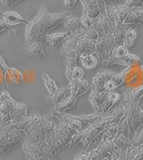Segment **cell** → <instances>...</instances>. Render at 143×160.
<instances>
[{
  "label": "cell",
  "mask_w": 143,
  "mask_h": 160,
  "mask_svg": "<svg viewBox=\"0 0 143 160\" xmlns=\"http://www.w3.org/2000/svg\"><path fill=\"white\" fill-rule=\"evenodd\" d=\"M114 55L115 58H124L125 56L128 55V50L123 45H120L114 51Z\"/></svg>",
  "instance_id": "cell-20"
},
{
  "label": "cell",
  "mask_w": 143,
  "mask_h": 160,
  "mask_svg": "<svg viewBox=\"0 0 143 160\" xmlns=\"http://www.w3.org/2000/svg\"><path fill=\"white\" fill-rule=\"evenodd\" d=\"M122 81L123 80H122L121 77H119V76L114 77L113 78H111L107 83L106 89H107V91H112V90H114L116 88H118L119 86H121Z\"/></svg>",
  "instance_id": "cell-18"
},
{
  "label": "cell",
  "mask_w": 143,
  "mask_h": 160,
  "mask_svg": "<svg viewBox=\"0 0 143 160\" xmlns=\"http://www.w3.org/2000/svg\"><path fill=\"white\" fill-rule=\"evenodd\" d=\"M22 1H25V0H0V2L7 7H12L18 3H21Z\"/></svg>",
  "instance_id": "cell-25"
},
{
  "label": "cell",
  "mask_w": 143,
  "mask_h": 160,
  "mask_svg": "<svg viewBox=\"0 0 143 160\" xmlns=\"http://www.w3.org/2000/svg\"><path fill=\"white\" fill-rule=\"evenodd\" d=\"M72 33L70 32H56L48 34L47 37V43H49L51 46L57 48L60 45H64V42L71 36Z\"/></svg>",
  "instance_id": "cell-9"
},
{
  "label": "cell",
  "mask_w": 143,
  "mask_h": 160,
  "mask_svg": "<svg viewBox=\"0 0 143 160\" xmlns=\"http://www.w3.org/2000/svg\"><path fill=\"white\" fill-rule=\"evenodd\" d=\"M26 54L40 61L47 60V53L45 51V44L39 42H35L29 45L26 49Z\"/></svg>",
  "instance_id": "cell-5"
},
{
  "label": "cell",
  "mask_w": 143,
  "mask_h": 160,
  "mask_svg": "<svg viewBox=\"0 0 143 160\" xmlns=\"http://www.w3.org/2000/svg\"><path fill=\"white\" fill-rule=\"evenodd\" d=\"M16 102L8 92H0V125H7L12 122V112Z\"/></svg>",
  "instance_id": "cell-3"
},
{
  "label": "cell",
  "mask_w": 143,
  "mask_h": 160,
  "mask_svg": "<svg viewBox=\"0 0 143 160\" xmlns=\"http://www.w3.org/2000/svg\"><path fill=\"white\" fill-rule=\"evenodd\" d=\"M74 160H92L91 157H90V153H86L81 156H80L78 158H76Z\"/></svg>",
  "instance_id": "cell-30"
},
{
  "label": "cell",
  "mask_w": 143,
  "mask_h": 160,
  "mask_svg": "<svg viewBox=\"0 0 143 160\" xmlns=\"http://www.w3.org/2000/svg\"><path fill=\"white\" fill-rule=\"evenodd\" d=\"M134 14H135L138 18L140 19V21L143 24V8H130Z\"/></svg>",
  "instance_id": "cell-23"
},
{
  "label": "cell",
  "mask_w": 143,
  "mask_h": 160,
  "mask_svg": "<svg viewBox=\"0 0 143 160\" xmlns=\"http://www.w3.org/2000/svg\"><path fill=\"white\" fill-rule=\"evenodd\" d=\"M72 135L64 129L59 123L56 125L54 130L45 137V142L53 151L54 155H57L68 144H70Z\"/></svg>",
  "instance_id": "cell-2"
},
{
  "label": "cell",
  "mask_w": 143,
  "mask_h": 160,
  "mask_svg": "<svg viewBox=\"0 0 143 160\" xmlns=\"http://www.w3.org/2000/svg\"><path fill=\"white\" fill-rule=\"evenodd\" d=\"M28 115L27 105L22 102H16L12 112V122H19Z\"/></svg>",
  "instance_id": "cell-10"
},
{
  "label": "cell",
  "mask_w": 143,
  "mask_h": 160,
  "mask_svg": "<svg viewBox=\"0 0 143 160\" xmlns=\"http://www.w3.org/2000/svg\"><path fill=\"white\" fill-rule=\"evenodd\" d=\"M124 6L129 8H141L143 6V0H126Z\"/></svg>",
  "instance_id": "cell-21"
},
{
  "label": "cell",
  "mask_w": 143,
  "mask_h": 160,
  "mask_svg": "<svg viewBox=\"0 0 143 160\" xmlns=\"http://www.w3.org/2000/svg\"><path fill=\"white\" fill-rule=\"evenodd\" d=\"M10 30H11L10 29V26H8L4 21L0 20V34L5 32H8Z\"/></svg>",
  "instance_id": "cell-28"
},
{
  "label": "cell",
  "mask_w": 143,
  "mask_h": 160,
  "mask_svg": "<svg viewBox=\"0 0 143 160\" xmlns=\"http://www.w3.org/2000/svg\"><path fill=\"white\" fill-rule=\"evenodd\" d=\"M21 145H22V151L29 160H48L46 157L33 144L23 140Z\"/></svg>",
  "instance_id": "cell-6"
},
{
  "label": "cell",
  "mask_w": 143,
  "mask_h": 160,
  "mask_svg": "<svg viewBox=\"0 0 143 160\" xmlns=\"http://www.w3.org/2000/svg\"><path fill=\"white\" fill-rule=\"evenodd\" d=\"M8 66L6 63L5 58L0 55V81L3 83L7 80V72L8 69Z\"/></svg>",
  "instance_id": "cell-19"
},
{
  "label": "cell",
  "mask_w": 143,
  "mask_h": 160,
  "mask_svg": "<svg viewBox=\"0 0 143 160\" xmlns=\"http://www.w3.org/2000/svg\"><path fill=\"white\" fill-rule=\"evenodd\" d=\"M81 26L84 28L90 27V26H93V19L88 15H83L81 18Z\"/></svg>",
  "instance_id": "cell-22"
},
{
  "label": "cell",
  "mask_w": 143,
  "mask_h": 160,
  "mask_svg": "<svg viewBox=\"0 0 143 160\" xmlns=\"http://www.w3.org/2000/svg\"><path fill=\"white\" fill-rule=\"evenodd\" d=\"M124 36L129 37V38H131L132 40H135L137 38V32L134 29H128L125 32Z\"/></svg>",
  "instance_id": "cell-27"
},
{
  "label": "cell",
  "mask_w": 143,
  "mask_h": 160,
  "mask_svg": "<svg viewBox=\"0 0 143 160\" xmlns=\"http://www.w3.org/2000/svg\"><path fill=\"white\" fill-rule=\"evenodd\" d=\"M42 79L43 83H44V86L46 89L48 90V92L49 93V95H53L57 89V86L56 81L53 79L48 73L44 72L42 74Z\"/></svg>",
  "instance_id": "cell-14"
},
{
  "label": "cell",
  "mask_w": 143,
  "mask_h": 160,
  "mask_svg": "<svg viewBox=\"0 0 143 160\" xmlns=\"http://www.w3.org/2000/svg\"><path fill=\"white\" fill-rule=\"evenodd\" d=\"M122 24L125 25V26H131V25H140V24H142V23L140 21V19L138 18V16L131 10V12L129 13L126 19L123 21Z\"/></svg>",
  "instance_id": "cell-17"
},
{
  "label": "cell",
  "mask_w": 143,
  "mask_h": 160,
  "mask_svg": "<svg viewBox=\"0 0 143 160\" xmlns=\"http://www.w3.org/2000/svg\"><path fill=\"white\" fill-rule=\"evenodd\" d=\"M3 17V21L7 23L8 26H15V25H19V24H25L27 25L29 22L27 20H25L21 15H19L18 13L11 11V12H6L2 15Z\"/></svg>",
  "instance_id": "cell-7"
},
{
  "label": "cell",
  "mask_w": 143,
  "mask_h": 160,
  "mask_svg": "<svg viewBox=\"0 0 143 160\" xmlns=\"http://www.w3.org/2000/svg\"><path fill=\"white\" fill-rule=\"evenodd\" d=\"M79 0H64V5L65 7L69 9H72L75 8V6L77 5Z\"/></svg>",
  "instance_id": "cell-26"
},
{
  "label": "cell",
  "mask_w": 143,
  "mask_h": 160,
  "mask_svg": "<svg viewBox=\"0 0 143 160\" xmlns=\"http://www.w3.org/2000/svg\"><path fill=\"white\" fill-rule=\"evenodd\" d=\"M66 76L68 78V79L70 80H81L82 79L83 76H84V71L82 69V68L81 67H74L69 73H66Z\"/></svg>",
  "instance_id": "cell-15"
},
{
  "label": "cell",
  "mask_w": 143,
  "mask_h": 160,
  "mask_svg": "<svg viewBox=\"0 0 143 160\" xmlns=\"http://www.w3.org/2000/svg\"><path fill=\"white\" fill-rule=\"evenodd\" d=\"M25 138V133L20 131H14L10 137L0 147V157H4L9 152L13 151L14 148L22 144Z\"/></svg>",
  "instance_id": "cell-4"
},
{
  "label": "cell",
  "mask_w": 143,
  "mask_h": 160,
  "mask_svg": "<svg viewBox=\"0 0 143 160\" xmlns=\"http://www.w3.org/2000/svg\"><path fill=\"white\" fill-rule=\"evenodd\" d=\"M7 80L14 84H21L23 80V75L19 69L9 67L7 72Z\"/></svg>",
  "instance_id": "cell-12"
},
{
  "label": "cell",
  "mask_w": 143,
  "mask_h": 160,
  "mask_svg": "<svg viewBox=\"0 0 143 160\" xmlns=\"http://www.w3.org/2000/svg\"><path fill=\"white\" fill-rule=\"evenodd\" d=\"M122 44L126 47V48H130V47H132L134 45V40L129 38V37L124 36L123 39H122Z\"/></svg>",
  "instance_id": "cell-24"
},
{
  "label": "cell",
  "mask_w": 143,
  "mask_h": 160,
  "mask_svg": "<svg viewBox=\"0 0 143 160\" xmlns=\"http://www.w3.org/2000/svg\"><path fill=\"white\" fill-rule=\"evenodd\" d=\"M113 159L114 160H123V156L120 150H114L113 153Z\"/></svg>",
  "instance_id": "cell-29"
},
{
  "label": "cell",
  "mask_w": 143,
  "mask_h": 160,
  "mask_svg": "<svg viewBox=\"0 0 143 160\" xmlns=\"http://www.w3.org/2000/svg\"><path fill=\"white\" fill-rule=\"evenodd\" d=\"M71 95L72 91L70 87L57 89L53 95H51V101H52V104H53V109L56 108L58 105H60L61 103H63Z\"/></svg>",
  "instance_id": "cell-8"
},
{
  "label": "cell",
  "mask_w": 143,
  "mask_h": 160,
  "mask_svg": "<svg viewBox=\"0 0 143 160\" xmlns=\"http://www.w3.org/2000/svg\"><path fill=\"white\" fill-rule=\"evenodd\" d=\"M70 15L69 12L51 14L46 7L41 8L39 14L26 25L25 43L28 46L35 42L46 44L50 32L64 23Z\"/></svg>",
  "instance_id": "cell-1"
},
{
  "label": "cell",
  "mask_w": 143,
  "mask_h": 160,
  "mask_svg": "<svg viewBox=\"0 0 143 160\" xmlns=\"http://www.w3.org/2000/svg\"><path fill=\"white\" fill-rule=\"evenodd\" d=\"M82 32H83V34H84L85 38H87L88 40L98 42V40L99 39V36L98 32L96 31V29H95L93 26L87 27V28L82 27Z\"/></svg>",
  "instance_id": "cell-16"
},
{
  "label": "cell",
  "mask_w": 143,
  "mask_h": 160,
  "mask_svg": "<svg viewBox=\"0 0 143 160\" xmlns=\"http://www.w3.org/2000/svg\"><path fill=\"white\" fill-rule=\"evenodd\" d=\"M3 15V14H2V13H0V15Z\"/></svg>",
  "instance_id": "cell-31"
},
{
  "label": "cell",
  "mask_w": 143,
  "mask_h": 160,
  "mask_svg": "<svg viewBox=\"0 0 143 160\" xmlns=\"http://www.w3.org/2000/svg\"><path fill=\"white\" fill-rule=\"evenodd\" d=\"M64 23L65 27L70 30V32L72 34H74V33L78 32L79 30L81 28V19L76 18V17H72L71 15L65 19Z\"/></svg>",
  "instance_id": "cell-11"
},
{
  "label": "cell",
  "mask_w": 143,
  "mask_h": 160,
  "mask_svg": "<svg viewBox=\"0 0 143 160\" xmlns=\"http://www.w3.org/2000/svg\"><path fill=\"white\" fill-rule=\"evenodd\" d=\"M80 58H81V65L83 66V68H88V69L94 68L98 65V58L93 54H84V55H81Z\"/></svg>",
  "instance_id": "cell-13"
}]
</instances>
